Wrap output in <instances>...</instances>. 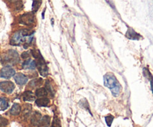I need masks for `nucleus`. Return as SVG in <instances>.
I'll return each instance as SVG.
<instances>
[{
  "instance_id": "nucleus-8",
  "label": "nucleus",
  "mask_w": 153,
  "mask_h": 127,
  "mask_svg": "<svg viewBox=\"0 0 153 127\" xmlns=\"http://www.w3.org/2000/svg\"><path fill=\"white\" fill-rule=\"evenodd\" d=\"M14 80L19 86H24L28 82V77L22 73H17L14 75Z\"/></svg>"
},
{
  "instance_id": "nucleus-21",
  "label": "nucleus",
  "mask_w": 153,
  "mask_h": 127,
  "mask_svg": "<svg viewBox=\"0 0 153 127\" xmlns=\"http://www.w3.org/2000/svg\"><path fill=\"white\" fill-rule=\"evenodd\" d=\"M8 124V120L6 118H4V117L0 115V127L5 126Z\"/></svg>"
},
{
  "instance_id": "nucleus-24",
  "label": "nucleus",
  "mask_w": 153,
  "mask_h": 127,
  "mask_svg": "<svg viewBox=\"0 0 153 127\" xmlns=\"http://www.w3.org/2000/svg\"><path fill=\"white\" fill-rule=\"evenodd\" d=\"M52 127H61L59 121H58V119L56 118V117H55V119H54Z\"/></svg>"
},
{
  "instance_id": "nucleus-1",
  "label": "nucleus",
  "mask_w": 153,
  "mask_h": 127,
  "mask_svg": "<svg viewBox=\"0 0 153 127\" xmlns=\"http://www.w3.org/2000/svg\"><path fill=\"white\" fill-rule=\"evenodd\" d=\"M104 85L111 89L113 96H119L121 92V86L113 74L108 73L104 76Z\"/></svg>"
},
{
  "instance_id": "nucleus-5",
  "label": "nucleus",
  "mask_w": 153,
  "mask_h": 127,
  "mask_svg": "<svg viewBox=\"0 0 153 127\" xmlns=\"http://www.w3.org/2000/svg\"><path fill=\"white\" fill-rule=\"evenodd\" d=\"M34 22V16L33 13H26L20 16L19 19V22L24 25H31Z\"/></svg>"
},
{
  "instance_id": "nucleus-2",
  "label": "nucleus",
  "mask_w": 153,
  "mask_h": 127,
  "mask_svg": "<svg viewBox=\"0 0 153 127\" xmlns=\"http://www.w3.org/2000/svg\"><path fill=\"white\" fill-rule=\"evenodd\" d=\"M33 40V36H30L28 37V40H26V37H24L22 35V32L20 31H18L16 32H15L14 34L12 36L11 39H10V44L12 46H20V45L24 44V48H27V47L28 46V45L31 43Z\"/></svg>"
},
{
  "instance_id": "nucleus-4",
  "label": "nucleus",
  "mask_w": 153,
  "mask_h": 127,
  "mask_svg": "<svg viewBox=\"0 0 153 127\" xmlns=\"http://www.w3.org/2000/svg\"><path fill=\"white\" fill-rule=\"evenodd\" d=\"M36 64H37V67L38 68L39 73L40 74V75L43 76V77H46L48 75V73H49L48 72V68L42 55L39 57L38 58H37Z\"/></svg>"
},
{
  "instance_id": "nucleus-9",
  "label": "nucleus",
  "mask_w": 153,
  "mask_h": 127,
  "mask_svg": "<svg viewBox=\"0 0 153 127\" xmlns=\"http://www.w3.org/2000/svg\"><path fill=\"white\" fill-rule=\"evenodd\" d=\"M36 67H37L36 61L32 60L31 59L25 60L22 65V68L23 69H34Z\"/></svg>"
},
{
  "instance_id": "nucleus-11",
  "label": "nucleus",
  "mask_w": 153,
  "mask_h": 127,
  "mask_svg": "<svg viewBox=\"0 0 153 127\" xmlns=\"http://www.w3.org/2000/svg\"><path fill=\"white\" fill-rule=\"evenodd\" d=\"M50 117L48 115L43 116V117H41L40 122L37 124V127H48L49 126V123H50Z\"/></svg>"
},
{
  "instance_id": "nucleus-26",
  "label": "nucleus",
  "mask_w": 153,
  "mask_h": 127,
  "mask_svg": "<svg viewBox=\"0 0 153 127\" xmlns=\"http://www.w3.org/2000/svg\"><path fill=\"white\" fill-rule=\"evenodd\" d=\"M10 1H18V0H10Z\"/></svg>"
},
{
  "instance_id": "nucleus-16",
  "label": "nucleus",
  "mask_w": 153,
  "mask_h": 127,
  "mask_svg": "<svg viewBox=\"0 0 153 127\" xmlns=\"http://www.w3.org/2000/svg\"><path fill=\"white\" fill-rule=\"evenodd\" d=\"M47 95L48 92L45 88H40V89H37L35 92V96L38 97L39 98H46V97L47 96Z\"/></svg>"
},
{
  "instance_id": "nucleus-3",
  "label": "nucleus",
  "mask_w": 153,
  "mask_h": 127,
  "mask_svg": "<svg viewBox=\"0 0 153 127\" xmlns=\"http://www.w3.org/2000/svg\"><path fill=\"white\" fill-rule=\"evenodd\" d=\"M19 61V55L15 50H8L1 56V62L3 65H7L10 66L18 63Z\"/></svg>"
},
{
  "instance_id": "nucleus-25",
  "label": "nucleus",
  "mask_w": 153,
  "mask_h": 127,
  "mask_svg": "<svg viewBox=\"0 0 153 127\" xmlns=\"http://www.w3.org/2000/svg\"><path fill=\"white\" fill-rule=\"evenodd\" d=\"M21 57H22V59H27L29 57V54H28V52H24V53L22 54Z\"/></svg>"
},
{
  "instance_id": "nucleus-13",
  "label": "nucleus",
  "mask_w": 153,
  "mask_h": 127,
  "mask_svg": "<svg viewBox=\"0 0 153 127\" xmlns=\"http://www.w3.org/2000/svg\"><path fill=\"white\" fill-rule=\"evenodd\" d=\"M126 37L130 40H139L140 38V35L136 33L133 29H128L126 33Z\"/></svg>"
},
{
  "instance_id": "nucleus-6",
  "label": "nucleus",
  "mask_w": 153,
  "mask_h": 127,
  "mask_svg": "<svg viewBox=\"0 0 153 127\" xmlns=\"http://www.w3.org/2000/svg\"><path fill=\"white\" fill-rule=\"evenodd\" d=\"M14 88V84L10 81H3L0 83V90L6 94L12 93Z\"/></svg>"
},
{
  "instance_id": "nucleus-23",
  "label": "nucleus",
  "mask_w": 153,
  "mask_h": 127,
  "mask_svg": "<svg viewBox=\"0 0 153 127\" xmlns=\"http://www.w3.org/2000/svg\"><path fill=\"white\" fill-rule=\"evenodd\" d=\"M31 54H32V56L34 57L35 59H37V58H38L39 57L41 56V54H40V51L37 50V49H34V50L31 51Z\"/></svg>"
},
{
  "instance_id": "nucleus-7",
  "label": "nucleus",
  "mask_w": 153,
  "mask_h": 127,
  "mask_svg": "<svg viewBox=\"0 0 153 127\" xmlns=\"http://www.w3.org/2000/svg\"><path fill=\"white\" fill-rule=\"evenodd\" d=\"M15 75V70L12 67L9 65H6L4 68H1L0 71V76L1 77L4 79H9Z\"/></svg>"
},
{
  "instance_id": "nucleus-14",
  "label": "nucleus",
  "mask_w": 153,
  "mask_h": 127,
  "mask_svg": "<svg viewBox=\"0 0 153 127\" xmlns=\"http://www.w3.org/2000/svg\"><path fill=\"white\" fill-rule=\"evenodd\" d=\"M21 112V106L19 104H14L12 106L11 109L10 110V113L12 115H19Z\"/></svg>"
},
{
  "instance_id": "nucleus-17",
  "label": "nucleus",
  "mask_w": 153,
  "mask_h": 127,
  "mask_svg": "<svg viewBox=\"0 0 153 127\" xmlns=\"http://www.w3.org/2000/svg\"><path fill=\"white\" fill-rule=\"evenodd\" d=\"M8 107V102L7 99L4 98H0V111H4Z\"/></svg>"
},
{
  "instance_id": "nucleus-19",
  "label": "nucleus",
  "mask_w": 153,
  "mask_h": 127,
  "mask_svg": "<svg viewBox=\"0 0 153 127\" xmlns=\"http://www.w3.org/2000/svg\"><path fill=\"white\" fill-rule=\"evenodd\" d=\"M45 87H46L45 89H46V90L47 91L48 94H49V95H51V97H53L54 96V91H53V89H52V86H51L50 83H49L48 80L46 82Z\"/></svg>"
},
{
  "instance_id": "nucleus-15",
  "label": "nucleus",
  "mask_w": 153,
  "mask_h": 127,
  "mask_svg": "<svg viewBox=\"0 0 153 127\" xmlns=\"http://www.w3.org/2000/svg\"><path fill=\"white\" fill-rule=\"evenodd\" d=\"M40 119H41V115H40V113L35 112L31 119V123H32V125H34V126H37V124H38L39 122H40Z\"/></svg>"
},
{
  "instance_id": "nucleus-12",
  "label": "nucleus",
  "mask_w": 153,
  "mask_h": 127,
  "mask_svg": "<svg viewBox=\"0 0 153 127\" xmlns=\"http://www.w3.org/2000/svg\"><path fill=\"white\" fill-rule=\"evenodd\" d=\"M49 103H50V101H49V98H40L35 101L36 105H37L38 106H40V107L47 106L49 104Z\"/></svg>"
},
{
  "instance_id": "nucleus-18",
  "label": "nucleus",
  "mask_w": 153,
  "mask_h": 127,
  "mask_svg": "<svg viewBox=\"0 0 153 127\" xmlns=\"http://www.w3.org/2000/svg\"><path fill=\"white\" fill-rule=\"evenodd\" d=\"M42 82H43V80L41 78H37L34 79V80H31V82L29 83L28 86L30 87H36V86H38L40 85H41Z\"/></svg>"
},
{
  "instance_id": "nucleus-22",
  "label": "nucleus",
  "mask_w": 153,
  "mask_h": 127,
  "mask_svg": "<svg viewBox=\"0 0 153 127\" xmlns=\"http://www.w3.org/2000/svg\"><path fill=\"white\" fill-rule=\"evenodd\" d=\"M114 116H112V115L106 116L105 122H106V123H107L108 126H111V125L112 122H113V120H114Z\"/></svg>"
},
{
  "instance_id": "nucleus-10",
  "label": "nucleus",
  "mask_w": 153,
  "mask_h": 127,
  "mask_svg": "<svg viewBox=\"0 0 153 127\" xmlns=\"http://www.w3.org/2000/svg\"><path fill=\"white\" fill-rule=\"evenodd\" d=\"M22 99H23L24 101H27V102L34 101L35 100V95L31 91H25L22 94Z\"/></svg>"
},
{
  "instance_id": "nucleus-20",
  "label": "nucleus",
  "mask_w": 153,
  "mask_h": 127,
  "mask_svg": "<svg viewBox=\"0 0 153 127\" xmlns=\"http://www.w3.org/2000/svg\"><path fill=\"white\" fill-rule=\"evenodd\" d=\"M40 4H41V0H33V4H32V10L34 12H36L38 10L39 7H40Z\"/></svg>"
}]
</instances>
